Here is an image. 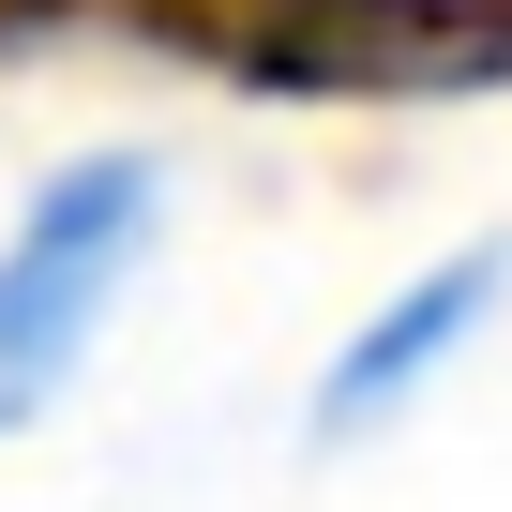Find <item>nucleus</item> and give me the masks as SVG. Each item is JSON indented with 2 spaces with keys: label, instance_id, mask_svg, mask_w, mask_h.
I'll list each match as a JSON object with an SVG mask.
<instances>
[{
  "label": "nucleus",
  "instance_id": "f03ea898",
  "mask_svg": "<svg viewBox=\"0 0 512 512\" xmlns=\"http://www.w3.org/2000/svg\"><path fill=\"white\" fill-rule=\"evenodd\" d=\"M497 287H512V241L437 256V272H422V287H407L377 332H347V362L317 377V437H332V452H347V437H377V422H392V407H407V392H422V377H437V362H452V347L497 317Z\"/></svg>",
  "mask_w": 512,
  "mask_h": 512
},
{
  "label": "nucleus",
  "instance_id": "f257e3e1",
  "mask_svg": "<svg viewBox=\"0 0 512 512\" xmlns=\"http://www.w3.org/2000/svg\"><path fill=\"white\" fill-rule=\"evenodd\" d=\"M151 211H166V166L151 151H91V166H61L16 211V241H0V422H31L76 377L91 317L121 302V272L151 256Z\"/></svg>",
  "mask_w": 512,
  "mask_h": 512
}]
</instances>
